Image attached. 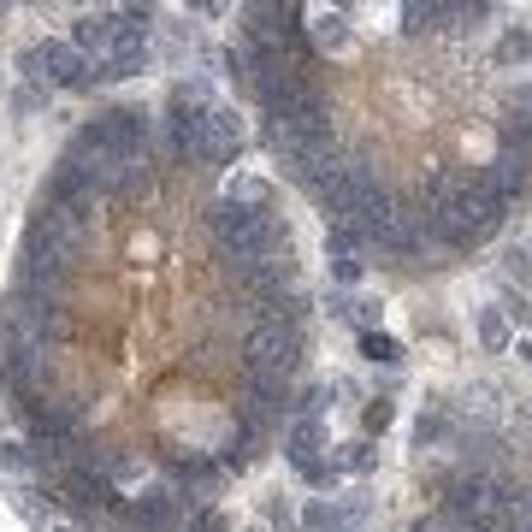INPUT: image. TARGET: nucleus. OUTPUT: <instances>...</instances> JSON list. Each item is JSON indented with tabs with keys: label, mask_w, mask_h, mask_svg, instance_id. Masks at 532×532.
Segmentation results:
<instances>
[{
	"label": "nucleus",
	"mask_w": 532,
	"mask_h": 532,
	"mask_svg": "<svg viewBox=\"0 0 532 532\" xmlns=\"http://www.w3.org/2000/svg\"><path fill=\"white\" fill-rule=\"evenodd\" d=\"M515 6L261 0L237 12L243 95L326 213V255L444 272L532 201V77L491 60Z\"/></svg>",
	"instance_id": "f257e3e1"
},
{
	"label": "nucleus",
	"mask_w": 532,
	"mask_h": 532,
	"mask_svg": "<svg viewBox=\"0 0 532 532\" xmlns=\"http://www.w3.org/2000/svg\"><path fill=\"white\" fill-rule=\"evenodd\" d=\"M456 462L438 473L432 503L402 532H532V479L515 473L497 456H462L456 432Z\"/></svg>",
	"instance_id": "f03ea898"
},
{
	"label": "nucleus",
	"mask_w": 532,
	"mask_h": 532,
	"mask_svg": "<svg viewBox=\"0 0 532 532\" xmlns=\"http://www.w3.org/2000/svg\"><path fill=\"white\" fill-rule=\"evenodd\" d=\"M18 71H24V83L60 89V95H89V89H101V83H95V60H83L66 36H42V42L18 48Z\"/></svg>",
	"instance_id": "7ed1b4c3"
},
{
	"label": "nucleus",
	"mask_w": 532,
	"mask_h": 532,
	"mask_svg": "<svg viewBox=\"0 0 532 532\" xmlns=\"http://www.w3.org/2000/svg\"><path fill=\"white\" fill-rule=\"evenodd\" d=\"M113 36H119V6H101V12H77V18H71L66 42L83 54V60H95V66H101V60L113 54Z\"/></svg>",
	"instance_id": "20e7f679"
},
{
	"label": "nucleus",
	"mask_w": 532,
	"mask_h": 532,
	"mask_svg": "<svg viewBox=\"0 0 532 532\" xmlns=\"http://www.w3.org/2000/svg\"><path fill=\"white\" fill-rule=\"evenodd\" d=\"M355 521H367V497H349V503H332V497H308L296 527L302 532H355Z\"/></svg>",
	"instance_id": "39448f33"
},
{
	"label": "nucleus",
	"mask_w": 532,
	"mask_h": 532,
	"mask_svg": "<svg viewBox=\"0 0 532 532\" xmlns=\"http://www.w3.org/2000/svg\"><path fill=\"white\" fill-rule=\"evenodd\" d=\"M320 450H326V420L296 414V420L284 426V462H290V467H308V462H320Z\"/></svg>",
	"instance_id": "423d86ee"
},
{
	"label": "nucleus",
	"mask_w": 532,
	"mask_h": 532,
	"mask_svg": "<svg viewBox=\"0 0 532 532\" xmlns=\"http://www.w3.org/2000/svg\"><path fill=\"white\" fill-rule=\"evenodd\" d=\"M473 337H479V349H485V355H509V349H515V326L497 314V302L473 308Z\"/></svg>",
	"instance_id": "0eeeda50"
},
{
	"label": "nucleus",
	"mask_w": 532,
	"mask_h": 532,
	"mask_svg": "<svg viewBox=\"0 0 532 532\" xmlns=\"http://www.w3.org/2000/svg\"><path fill=\"white\" fill-rule=\"evenodd\" d=\"M332 462H337V473L349 479H367V473H379V444L373 438H343V444H332Z\"/></svg>",
	"instance_id": "6e6552de"
},
{
	"label": "nucleus",
	"mask_w": 532,
	"mask_h": 532,
	"mask_svg": "<svg viewBox=\"0 0 532 532\" xmlns=\"http://www.w3.org/2000/svg\"><path fill=\"white\" fill-rule=\"evenodd\" d=\"M391 426H397V397H391V391H373V397L361 402V438L379 444Z\"/></svg>",
	"instance_id": "1a4fd4ad"
},
{
	"label": "nucleus",
	"mask_w": 532,
	"mask_h": 532,
	"mask_svg": "<svg viewBox=\"0 0 532 532\" xmlns=\"http://www.w3.org/2000/svg\"><path fill=\"white\" fill-rule=\"evenodd\" d=\"M355 349H361V361H373V367H402V361H408V349H402L391 332H355Z\"/></svg>",
	"instance_id": "9d476101"
},
{
	"label": "nucleus",
	"mask_w": 532,
	"mask_h": 532,
	"mask_svg": "<svg viewBox=\"0 0 532 532\" xmlns=\"http://www.w3.org/2000/svg\"><path fill=\"white\" fill-rule=\"evenodd\" d=\"M332 314H343V320H355L361 332H379V320H385V302H373V296H337Z\"/></svg>",
	"instance_id": "9b49d317"
},
{
	"label": "nucleus",
	"mask_w": 532,
	"mask_h": 532,
	"mask_svg": "<svg viewBox=\"0 0 532 532\" xmlns=\"http://www.w3.org/2000/svg\"><path fill=\"white\" fill-rule=\"evenodd\" d=\"M503 284L521 290V296H532V249H509V255H503Z\"/></svg>",
	"instance_id": "f8f14e48"
},
{
	"label": "nucleus",
	"mask_w": 532,
	"mask_h": 532,
	"mask_svg": "<svg viewBox=\"0 0 532 532\" xmlns=\"http://www.w3.org/2000/svg\"><path fill=\"white\" fill-rule=\"evenodd\" d=\"M497 314H503L509 326H527V320H532V296L509 290V284H497Z\"/></svg>",
	"instance_id": "ddd939ff"
},
{
	"label": "nucleus",
	"mask_w": 532,
	"mask_h": 532,
	"mask_svg": "<svg viewBox=\"0 0 532 532\" xmlns=\"http://www.w3.org/2000/svg\"><path fill=\"white\" fill-rule=\"evenodd\" d=\"M326 261H332L337 290H361V278H367V261H361V255H326Z\"/></svg>",
	"instance_id": "4468645a"
},
{
	"label": "nucleus",
	"mask_w": 532,
	"mask_h": 532,
	"mask_svg": "<svg viewBox=\"0 0 532 532\" xmlns=\"http://www.w3.org/2000/svg\"><path fill=\"white\" fill-rule=\"evenodd\" d=\"M0 473H30V444L24 438H0Z\"/></svg>",
	"instance_id": "2eb2a0df"
},
{
	"label": "nucleus",
	"mask_w": 532,
	"mask_h": 532,
	"mask_svg": "<svg viewBox=\"0 0 532 532\" xmlns=\"http://www.w3.org/2000/svg\"><path fill=\"white\" fill-rule=\"evenodd\" d=\"M42 107H48V89H36V83H24V89L12 95V113H18V119H30V113H42Z\"/></svg>",
	"instance_id": "dca6fc26"
},
{
	"label": "nucleus",
	"mask_w": 532,
	"mask_h": 532,
	"mask_svg": "<svg viewBox=\"0 0 532 532\" xmlns=\"http://www.w3.org/2000/svg\"><path fill=\"white\" fill-rule=\"evenodd\" d=\"M272 532H302V527H296V521H290L284 509H278V515H272Z\"/></svg>",
	"instance_id": "f3484780"
},
{
	"label": "nucleus",
	"mask_w": 532,
	"mask_h": 532,
	"mask_svg": "<svg viewBox=\"0 0 532 532\" xmlns=\"http://www.w3.org/2000/svg\"><path fill=\"white\" fill-rule=\"evenodd\" d=\"M515 349H521V367H532V337H515Z\"/></svg>",
	"instance_id": "a211bd4d"
},
{
	"label": "nucleus",
	"mask_w": 532,
	"mask_h": 532,
	"mask_svg": "<svg viewBox=\"0 0 532 532\" xmlns=\"http://www.w3.org/2000/svg\"><path fill=\"white\" fill-rule=\"evenodd\" d=\"M48 532H77V527H71V521H60V527H48Z\"/></svg>",
	"instance_id": "6ab92c4d"
}]
</instances>
